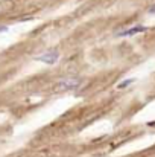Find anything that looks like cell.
Here are the masks:
<instances>
[{
  "mask_svg": "<svg viewBox=\"0 0 155 157\" xmlns=\"http://www.w3.org/2000/svg\"><path fill=\"white\" fill-rule=\"evenodd\" d=\"M81 86H82V78H79V76H68V78L61 79L56 84V89H59V90H76Z\"/></svg>",
  "mask_w": 155,
  "mask_h": 157,
  "instance_id": "cell-1",
  "label": "cell"
},
{
  "mask_svg": "<svg viewBox=\"0 0 155 157\" xmlns=\"http://www.w3.org/2000/svg\"><path fill=\"white\" fill-rule=\"evenodd\" d=\"M58 58H59V52L55 49V51H47V52L41 53L40 56H35V61L44 63V64H47V66H52V64H55V63L58 61Z\"/></svg>",
  "mask_w": 155,
  "mask_h": 157,
  "instance_id": "cell-2",
  "label": "cell"
},
{
  "mask_svg": "<svg viewBox=\"0 0 155 157\" xmlns=\"http://www.w3.org/2000/svg\"><path fill=\"white\" fill-rule=\"evenodd\" d=\"M146 29H148V28H145V26H134V28H129V29H126V31H120V32H117L116 35H117V37H131V35L145 32Z\"/></svg>",
  "mask_w": 155,
  "mask_h": 157,
  "instance_id": "cell-3",
  "label": "cell"
},
{
  "mask_svg": "<svg viewBox=\"0 0 155 157\" xmlns=\"http://www.w3.org/2000/svg\"><path fill=\"white\" fill-rule=\"evenodd\" d=\"M132 82H134V78H131V79H126V81H123V82H120V84L117 86V89H120V90H122V89H125V87H128V86H129V84H132Z\"/></svg>",
  "mask_w": 155,
  "mask_h": 157,
  "instance_id": "cell-4",
  "label": "cell"
},
{
  "mask_svg": "<svg viewBox=\"0 0 155 157\" xmlns=\"http://www.w3.org/2000/svg\"><path fill=\"white\" fill-rule=\"evenodd\" d=\"M149 14H155V5H152V6L149 8Z\"/></svg>",
  "mask_w": 155,
  "mask_h": 157,
  "instance_id": "cell-5",
  "label": "cell"
},
{
  "mask_svg": "<svg viewBox=\"0 0 155 157\" xmlns=\"http://www.w3.org/2000/svg\"><path fill=\"white\" fill-rule=\"evenodd\" d=\"M8 31V26H0V32H6Z\"/></svg>",
  "mask_w": 155,
  "mask_h": 157,
  "instance_id": "cell-6",
  "label": "cell"
}]
</instances>
